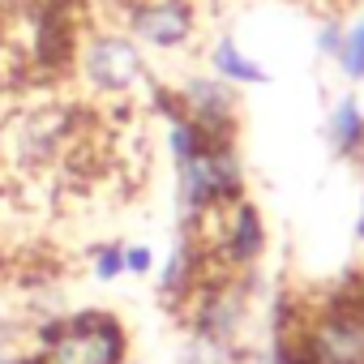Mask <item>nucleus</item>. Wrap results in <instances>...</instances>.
<instances>
[{"label": "nucleus", "instance_id": "nucleus-9", "mask_svg": "<svg viewBox=\"0 0 364 364\" xmlns=\"http://www.w3.org/2000/svg\"><path fill=\"white\" fill-rule=\"evenodd\" d=\"M180 364H249L245 343H210V338H189V351Z\"/></svg>", "mask_w": 364, "mask_h": 364}, {"label": "nucleus", "instance_id": "nucleus-5", "mask_svg": "<svg viewBox=\"0 0 364 364\" xmlns=\"http://www.w3.org/2000/svg\"><path fill=\"white\" fill-rule=\"evenodd\" d=\"M124 22H129V39L154 52H180L198 39L193 0H129Z\"/></svg>", "mask_w": 364, "mask_h": 364}, {"label": "nucleus", "instance_id": "nucleus-8", "mask_svg": "<svg viewBox=\"0 0 364 364\" xmlns=\"http://www.w3.org/2000/svg\"><path fill=\"white\" fill-rule=\"evenodd\" d=\"M326 137H330V150L338 159H364V112L360 103L347 95L330 107V120H326Z\"/></svg>", "mask_w": 364, "mask_h": 364}, {"label": "nucleus", "instance_id": "nucleus-17", "mask_svg": "<svg viewBox=\"0 0 364 364\" xmlns=\"http://www.w3.org/2000/svg\"><path fill=\"white\" fill-rule=\"evenodd\" d=\"M249 364H253V360H249Z\"/></svg>", "mask_w": 364, "mask_h": 364}, {"label": "nucleus", "instance_id": "nucleus-7", "mask_svg": "<svg viewBox=\"0 0 364 364\" xmlns=\"http://www.w3.org/2000/svg\"><path fill=\"white\" fill-rule=\"evenodd\" d=\"M210 69H215V77H223L228 86H266V82H270L266 65L253 60L232 35H219V39H215V48H210Z\"/></svg>", "mask_w": 364, "mask_h": 364}, {"label": "nucleus", "instance_id": "nucleus-13", "mask_svg": "<svg viewBox=\"0 0 364 364\" xmlns=\"http://www.w3.org/2000/svg\"><path fill=\"white\" fill-rule=\"evenodd\" d=\"M154 253L146 245H124V274H150Z\"/></svg>", "mask_w": 364, "mask_h": 364}, {"label": "nucleus", "instance_id": "nucleus-6", "mask_svg": "<svg viewBox=\"0 0 364 364\" xmlns=\"http://www.w3.org/2000/svg\"><path fill=\"white\" fill-rule=\"evenodd\" d=\"M171 95H176V107L185 112L193 124H202L210 133H228V137L240 133V99H236V86H228L223 77H215V73L189 77V82H180Z\"/></svg>", "mask_w": 364, "mask_h": 364}, {"label": "nucleus", "instance_id": "nucleus-16", "mask_svg": "<svg viewBox=\"0 0 364 364\" xmlns=\"http://www.w3.org/2000/svg\"><path fill=\"white\" fill-rule=\"evenodd\" d=\"M360 112H364V103H360Z\"/></svg>", "mask_w": 364, "mask_h": 364}, {"label": "nucleus", "instance_id": "nucleus-2", "mask_svg": "<svg viewBox=\"0 0 364 364\" xmlns=\"http://www.w3.org/2000/svg\"><path fill=\"white\" fill-rule=\"evenodd\" d=\"M43 364H129V334L107 309H77L35 326Z\"/></svg>", "mask_w": 364, "mask_h": 364}, {"label": "nucleus", "instance_id": "nucleus-4", "mask_svg": "<svg viewBox=\"0 0 364 364\" xmlns=\"http://www.w3.org/2000/svg\"><path fill=\"white\" fill-rule=\"evenodd\" d=\"M77 69H82L86 86L99 90V95H129L133 86L146 82L141 48H137L129 35H116V31H99V35H90V39L82 43Z\"/></svg>", "mask_w": 364, "mask_h": 364}, {"label": "nucleus", "instance_id": "nucleus-10", "mask_svg": "<svg viewBox=\"0 0 364 364\" xmlns=\"http://www.w3.org/2000/svg\"><path fill=\"white\" fill-rule=\"evenodd\" d=\"M334 65L343 69V77H351V82H364V31H360L355 22L343 31V48H338Z\"/></svg>", "mask_w": 364, "mask_h": 364}, {"label": "nucleus", "instance_id": "nucleus-14", "mask_svg": "<svg viewBox=\"0 0 364 364\" xmlns=\"http://www.w3.org/2000/svg\"><path fill=\"white\" fill-rule=\"evenodd\" d=\"M5 338H14V330H9V321L0 317V347H5Z\"/></svg>", "mask_w": 364, "mask_h": 364}, {"label": "nucleus", "instance_id": "nucleus-1", "mask_svg": "<svg viewBox=\"0 0 364 364\" xmlns=\"http://www.w3.org/2000/svg\"><path fill=\"white\" fill-rule=\"evenodd\" d=\"M304 351L313 364H364V274L304 296Z\"/></svg>", "mask_w": 364, "mask_h": 364}, {"label": "nucleus", "instance_id": "nucleus-11", "mask_svg": "<svg viewBox=\"0 0 364 364\" xmlns=\"http://www.w3.org/2000/svg\"><path fill=\"white\" fill-rule=\"evenodd\" d=\"M124 274V245H99L95 249V279L112 283Z\"/></svg>", "mask_w": 364, "mask_h": 364}, {"label": "nucleus", "instance_id": "nucleus-12", "mask_svg": "<svg viewBox=\"0 0 364 364\" xmlns=\"http://www.w3.org/2000/svg\"><path fill=\"white\" fill-rule=\"evenodd\" d=\"M343 31H347V26H343V22H334V18H326V22L317 26V39H313V43H317V52H321L326 60H334V56H338V48H343Z\"/></svg>", "mask_w": 364, "mask_h": 364}, {"label": "nucleus", "instance_id": "nucleus-3", "mask_svg": "<svg viewBox=\"0 0 364 364\" xmlns=\"http://www.w3.org/2000/svg\"><path fill=\"white\" fill-rule=\"evenodd\" d=\"M253 313V270L249 274H210L198 296L180 309L176 317L185 321L189 338L210 343H240Z\"/></svg>", "mask_w": 364, "mask_h": 364}, {"label": "nucleus", "instance_id": "nucleus-15", "mask_svg": "<svg viewBox=\"0 0 364 364\" xmlns=\"http://www.w3.org/2000/svg\"><path fill=\"white\" fill-rule=\"evenodd\" d=\"M355 240H364V206H360V219H355Z\"/></svg>", "mask_w": 364, "mask_h": 364}]
</instances>
